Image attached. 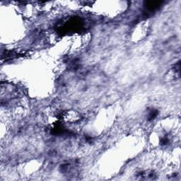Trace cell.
I'll list each match as a JSON object with an SVG mask.
<instances>
[{"label": "cell", "mask_w": 181, "mask_h": 181, "mask_svg": "<svg viewBox=\"0 0 181 181\" xmlns=\"http://www.w3.org/2000/svg\"><path fill=\"white\" fill-rule=\"evenodd\" d=\"M157 115H158V111L156 110H155V109H152V110H150L149 113L148 119L149 120H153L157 116Z\"/></svg>", "instance_id": "7a4b0ae2"}, {"label": "cell", "mask_w": 181, "mask_h": 181, "mask_svg": "<svg viewBox=\"0 0 181 181\" xmlns=\"http://www.w3.org/2000/svg\"><path fill=\"white\" fill-rule=\"evenodd\" d=\"M137 177L141 180H153L156 178V175L153 172L151 171H142L137 174Z\"/></svg>", "instance_id": "6da1fadb"}]
</instances>
